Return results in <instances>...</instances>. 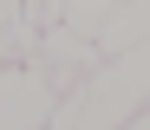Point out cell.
<instances>
[{"label":"cell","mask_w":150,"mask_h":130,"mask_svg":"<svg viewBox=\"0 0 150 130\" xmlns=\"http://www.w3.org/2000/svg\"><path fill=\"white\" fill-rule=\"evenodd\" d=\"M117 7H124V0H59V20H65L79 39H91V46H98V26H105Z\"/></svg>","instance_id":"cell-3"},{"label":"cell","mask_w":150,"mask_h":130,"mask_svg":"<svg viewBox=\"0 0 150 130\" xmlns=\"http://www.w3.org/2000/svg\"><path fill=\"white\" fill-rule=\"evenodd\" d=\"M52 98L59 91L39 65H0V130H46Z\"/></svg>","instance_id":"cell-2"},{"label":"cell","mask_w":150,"mask_h":130,"mask_svg":"<svg viewBox=\"0 0 150 130\" xmlns=\"http://www.w3.org/2000/svg\"><path fill=\"white\" fill-rule=\"evenodd\" d=\"M20 13L33 33H46V26H59V0H20Z\"/></svg>","instance_id":"cell-4"},{"label":"cell","mask_w":150,"mask_h":130,"mask_svg":"<svg viewBox=\"0 0 150 130\" xmlns=\"http://www.w3.org/2000/svg\"><path fill=\"white\" fill-rule=\"evenodd\" d=\"M26 65H39L46 78H52V91H79V85H91V72L105 65V52L59 20V26H46V33L33 39V59Z\"/></svg>","instance_id":"cell-1"}]
</instances>
